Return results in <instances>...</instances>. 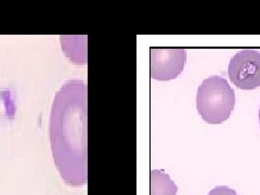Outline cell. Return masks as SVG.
<instances>
[{"label":"cell","mask_w":260,"mask_h":195,"mask_svg":"<svg viewBox=\"0 0 260 195\" xmlns=\"http://www.w3.org/2000/svg\"><path fill=\"white\" fill-rule=\"evenodd\" d=\"M87 93L83 80L67 81L54 95L49 119L55 167L63 181L74 188L88 181Z\"/></svg>","instance_id":"6da1fadb"},{"label":"cell","mask_w":260,"mask_h":195,"mask_svg":"<svg viewBox=\"0 0 260 195\" xmlns=\"http://www.w3.org/2000/svg\"><path fill=\"white\" fill-rule=\"evenodd\" d=\"M235 105V94L228 81L220 76L203 80L197 94V109L208 124H221L230 117Z\"/></svg>","instance_id":"7a4b0ae2"},{"label":"cell","mask_w":260,"mask_h":195,"mask_svg":"<svg viewBox=\"0 0 260 195\" xmlns=\"http://www.w3.org/2000/svg\"><path fill=\"white\" fill-rule=\"evenodd\" d=\"M230 80L243 90H253L260 86V52L242 50L235 53L229 63Z\"/></svg>","instance_id":"3957f363"},{"label":"cell","mask_w":260,"mask_h":195,"mask_svg":"<svg viewBox=\"0 0 260 195\" xmlns=\"http://www.w3.org/2000/svg\"><path fill=\"white\" fill-rule=\"evenodd\" d=\"M186 62L184 49L152 48L150 51V74L156 80H172L181 74Z\"/></svg>","instance_id":"277c9868"},{"label":"cell","mask_w":260,"mask_h":195,"mask_svg":"<svg viewBox=\"0 0 260 195\" xmlns=\"http://www.w3.org/2000/svg\"><path fill=\"white\" fill-rule=\"evenodd\" d=\"M87 36H61L60 42L64 54L73 63H87Z\"/></svg>","instance_id":"5b68a950"},{"label":"cell","mask_w":260,"mask_h":195,"mask_svg":"<svg viewBox=\"0 0 260 195\" xmlns=\"http://www.w3.org/2000/svg\"><path fill=\"white\" fill-rule=\"evenodd\" d=\"M177 185L161 170H152L150 174V195H176Z\"/></svg>","instance_id":"8992f818"},{"label":"cell","mask_w":260,"mask_h":195,"mask_svg":"<svg viewBox=\"0 0 260 195\" xmlns=\"http://www.w3.org/2000/svg\"><path fill=\"white\" fill-rule=\"evenodd\" d=\"M208 195H238L234 190L228 188V186H216L215 189L211 190Z\"/></svg>","instance_id":"52a82bcc"},{"label":"cell","mask_w":260,"mask_h":195,"mask_svg":"<svg viewBox=\"0 0 260 195\" xmlns=\"http://www.w3.org/2000/svg\"><path fill=\"white\" fill-rule=\"evenodd\" d=\"M259 125H260V109H259Z\"/></svg>","instance_id":"ba28073f"}]
</instances>
